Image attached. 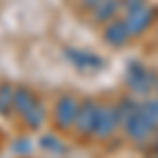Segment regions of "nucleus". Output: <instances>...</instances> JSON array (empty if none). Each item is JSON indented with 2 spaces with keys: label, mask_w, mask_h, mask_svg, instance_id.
Wrapping results in <instances>:
<instances>
[{
  "label": "nucleus",
  "mask_w": 158,
  "mask_h": 158,
  "mask_svg": "<svg viewBox=\"0 0 158 158\" xmlns=\"http://www.w3.org/2000/svg\"><path fill=\"white\" fill-rule=\"evenodd\" d=\"M122 19L127 21V27H129L131 36L137 38V36H141V34H146L148 30L152 27L154 19H156V13H154V9L150 4H143L137 11L129 13V15H122Z\"/></svg>",
  "instance_id": "obj_1"
},
{
  "label": "nucleus",
  "mask_w": 158,
  "mask_h": 158,
  "mask_svg": "<svg viewBox=\"0 0 158 158\" xmlns=\"http://www.w3.org/2000/svg\"><path fill=\"white\" fill-rule=\"evenodd\" d=\"M103 40L108 42L110 47H114V49H122L129 40H131V32H129V27H127V21L122 19V17H116L114 21H110V23L103 25Z\"/></svg>",
  "instance_id": "obj_2"
},
{
  "label": "nucleus",
  "mask_w": 158,
  "mask_h": 158,
  "mask_svg": "<svg viewBox=\"0 0 158 158\" xmlns=\"http://www.w3.org/2000/svg\"><path fill=\"white\" fill-rule=\"evenodd\" d=\"M91 21L95 25H106L110 21H114L116 17H120V0H103L99 6H95L89 13Z\"/></svg>",
  "instance_id": "obj_3"
},
{
  "label": "nucleus",
  "mask_w": 158,
  "mask_h": 158,
  "mask_svg": "<svg viewBox=\"0 0 158 158\" xmlns=\"http://www.w3.org/2000/svg\"><path fill=\"white\" fill-rule=\"evenodd\" d=\"M129 85L133 86L135 91L146 93V91H150L152 86H156L158 82L143 65H131V68H129Z\"/></svg>",
  "instance_id": "obj_4"
},
{
  "label": "nucleus",
  "mask_w": 158,
  "mask_h": 158,
  "mask_svg": "<svg viewBox=\"0 0 158 158\" xmlns=\"http://www.w3.org/2000/svg\"><path fill=\"white\" fill-rule=\"evenodd\" d=\"M65 55L72 59V63L76 68H82V70H97L103 65V61L101 57L97 55H93V53H89V51H80V49H68L65 51Z\"/></svg>",
  "instance_id": "obj_5"
},
{
  "label": "nucleus",
  "mask_w": 158,
  "mask_h": 158,
  "mask_svg": "<svg viewBox=\"0 0 158 158\" xmlns=\"http://www.w3.org/2000/svg\"><path fill=\"white\" fill-rule=\"evenodd\" d=\"M78 114V103L74 101V97H61L57 103V120L61 127H70L76 120Z\"/></svg>",
  "instance_id": "obj_6"
},
{
  "label": "nucleus",
  "mask_w": 158,
  "mask_h": 158,
  "mask_svg": "<svg viewBox=\"0 0 158 158\" xmlns=\"http://www.w3.org/2000/svg\"><path fill=\"white\" fill-rule=\"evenodd\" d=\"M116 127V112L114 110H99L97 118V135H110Z\"/></svg>",
  "instance_id": "obj_7"
},
{
  "label": "nucleus",
  "mask_w": 158,
  "mask_h": 158,
  "mask_svg": "<svg viewBox=\"0 0 158 158\" xmlns=\"http://www.w3.org/2000/svg\"><path fill=\"white\" fill-rule=\"evenodd\" d=\"M13 103H15V108L19 110L21 114H27L30 110L36 106V99H34V95L30 93V91H23V89H19L15 95H13Z\"/></svg>",
  "instance_id": "obj_8"
},
{
  "label": "nucleus",
  "mask_w": 158,
  "mask_h": 158,
  "mask_svg": "<svg viewBox=\"0 0 158 158\" xmlns=\"http://www.w3.org/2000/svg\"><path fill=\"white\" fill-rule=\"evenodd\" d=\"M143 4H148V0H120V17L141 9Z\"/></svg>",
  "instance_id": "obj_9"
},
{
  "label": "nucleus",
  "mask_w": 158,
  "mask_h": 158,
  "mask_svg": "<svg viewBox=\"0 0 158 158\" xmlns=\"http://www.w3.org/2000/svg\"><path fill=\"white\" fill-rule=\"evenodd\" d=\"M101 2H103V0H78V4H80V9H82V11H89V13L93 11L95 6H99Z\"/></svg>",
  "instance_id": "obj_10"
},
{
  "label": "nucleus",
  "mask_w": 158,
  "mask_h": 158,
  "mask_svg": "<svg viewBox=\"0 0 158 158\" xmlns=\"http://www.w3.org/2000/svg\"><path fill=\"white\" fill-rule=\"evenodd\" d=\"M146 112L152 116V120H158V99L148 103V106H146Z\"/></svg>",
  "instance_id": "obj_11"
},
{
  "label": "nucleus",
  "mask_w": 158,
  "mask_h": 158,
  "mask_svg": "<svg viewBox=\"0 0 158 158\" xmlns=\"http://www.w3.org/2000/svg\"><path fill=\"white\" fill-rule=\"evenodd\" d=\"M156 91H158V85H156Z\"/></svg>",
  "instance_id": "obj_12"
}]
</instances>
